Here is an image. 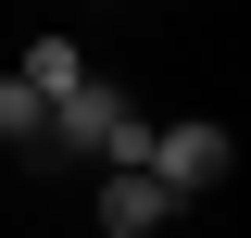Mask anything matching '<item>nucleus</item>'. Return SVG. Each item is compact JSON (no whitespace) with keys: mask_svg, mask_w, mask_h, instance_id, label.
Listing matches in <instances>:
<instances>
[{"mask_svg":"<svg viewBox=\"0 0 251 238\" xmlns=\"http://www.w3.org/2000/svg\"><path fill=\"white\" fill-rule=\"evenodd\" d=\"M0 150H13L25 176H50V100H38L25 75H0Z\"/></svg>","mask_w":251,"mask_h":238,"instance_id":"20e7f679","label":"nucleus"},{"mask_svg":"<svg viewBox=\"0 0 251 238\" xmlns=\"http://www.w3.org/2000/svg\"><path fill=\"white\" fill-rule=\"evenodd\" d=\"M176 201H214L226 176H239V138H226V113H151V150H138Z\"/></svg>","mask_w":251,"mask_h":238,"instance_id":"f03ea898","label":"nucleus"},{"mask_svg":"<svg viewBox=\"0 0 251 238\" xmlns=\"http://www.w3.org/2000/svg\"><path fill=\"white\" fill-rule=\"evenodd\" d=\"M151 150V100L126 75H75L50 100V163H138Z\"/></svg>","mask_w":251,"mask_h":238,"instance_id":"f257e3e1","label":"nucleus"},{"mask_svg":"<svg viewBox=\"0 0 251 238\" xmlns=\"http://www.w3.org/2000/svg\"><path fill=\"white\" fill-rule=\"evenodd\" d=\"M88 238H113V226H88Z\"/></svg>","mask_w":251,"mask_h":238,"instance_id":"423d86ee","label":"nucleus"},{"mask_svg":"<svg viewBox=\"0 0 251 238\" xmlns=\"http://www.w3.org/2000/svg\"><path fill=\"white\" fill-rule=\"evenodd\" d=\"M13 75H25L38 100H63V88H75V75H88V50H75V38H63V25H25V63H13Z\"/></svg>","mask_w":251,"mask_h":238,"instance_id":"39448f33","label":"nucleus"},{"mask_svg":"<svg viewBox=\"0 0 251 238\" xmlns=\"http://www.w3.org/2000/svg\"><path fill=\"white\" fill-rule=\"evenodd\" d=\"M176 188L151 176V163H100V188H88V226H113V238H176Z\"/></svg>","mask_w":251,"mask_h":238,"instance_id":"7ed1b4c3","label":"nucleus"}]
</instances>
